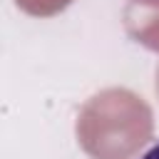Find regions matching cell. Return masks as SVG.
I'll return each instance as SVG.
<instances>
[{"mask_svg": "<svg viewBox=\"0 0 159 159\" xmlns=\"http://www.w3.org/2000/svg\"><path fill=\"white\" fill-rule=\"evenodd\" d=\"M77 134L89 157L127 159L149 139L152 112L132 92L107 89L82 109Z\"/></svg>", "mask_w": 159, "mask_h": 159, "instance_id": "obj_1", "label": "cell"}, {"mask_svg": "<svg viewBox=\"0 0 159 159\" xmlns=\"http://www.w3.org/2000/svg\"><path fill=\"white\" fill-rule=\"evenodd\" d=\"M15 2H17L25 12L45 17V15H55V12L65 10L72 0H15Z\"/></svg>", "mask_w": 159, "mask_h": 159, "instance_id": "obj_2", "label": "cell"}, {"mask_svg": "<svg viewBox=\"0 0 159 159\" xmlns=\"http://www.w3.org/2000/svg\"><path fill=\"white\" fill-rule=\"evenodd\" d=\"M142 159H159V144H154V147H152V149H149Z\"/></svg>", "mask_w": 159, "mask_h": 159, "instance_id": "obj_3", "label": "cell"}, {"mask_svg": "<svg viewBox=\"0 0 159 159\" xmlns=\"http://www.w3.org/2000/svg\"><path fill=\"white\" fill-rule=\"evenodd\" d=\"M157 92H159V72H157Z\"/></svg>", "mask_w": 159, "mask_h": 159, "instance_id": "obj_4", "label": "cell"}]
</instances>
